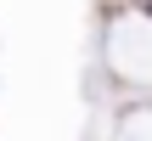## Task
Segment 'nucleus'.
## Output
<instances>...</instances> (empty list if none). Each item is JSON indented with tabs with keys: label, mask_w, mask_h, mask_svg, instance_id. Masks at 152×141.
<instances>
[{
	"label": "nucleus",
	"mask_w": 152,
	"mask_h": 141,
	"mask_svg": "<svg viewBox=\"0 0 152 141\" xmlns=\"http://www.w3.org/2000/svg\"><path fill=\"white\" fill-rule=\"evenodd\" d=\"M135 6H141V11H147V17H152V0H135Z\"/></svg>",
	"instance_id": "obj_1"
}]
</instances>
